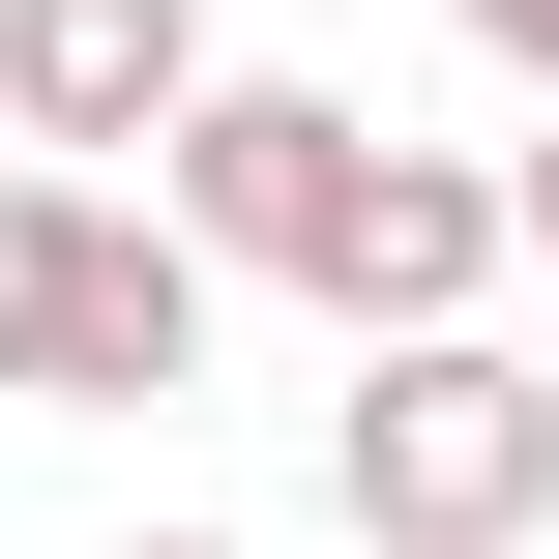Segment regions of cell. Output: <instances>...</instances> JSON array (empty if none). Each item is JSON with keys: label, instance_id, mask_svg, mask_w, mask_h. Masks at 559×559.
<instances>
[{"label": "cell", "instance_id": "1", "mask_svg": "<svg viewBox=\"0 0 559 559\" xmlns=\"http://www.w3.org/2000/svg\"><path fill=\"white\" fill-rule=\"evenodd\" d=\"M324 501H354L383 559H531L559 531V354H501V324H354Z\"/></svg>", "mask_w": 559, "mask_h": 559}, {"label": "cell", "instance_id": "2", "mask_svg": "<svg viewBox=\"0 0 559 559\" xmlns=\"http://www.w3.org/2000/svg\"><path fill=\"white\" fill-rule=\"evenodd\" d=\"M147 177H177V236H206V265H265V295H354V206H383V118H354V88H265V59H206Z\"/></svg>", "mask_w": 559, "mask_h": 559}, {"label": "cell", "instance_id": "3", "mask_svg": "<svg viewBox=\"0 0 559 559\" xmlns=\"http://www.w3.org/2000/svg\"><path fill=\"white\" fill-rule=\"evenodd\" d=\"M206 88V0H0V118L29 147H177Z\"/></svg>", "mask_w": 559, "mask_h": 559}, {"label": "cell", "instance_id": "4", "mask_svg": "<svg viewBox=\"0 0 559 559\" xmlns=\"http://www.w3.org/2000/svg\"><path fill=\"white\" fill-rule=\"evenodd\" d=\"M88 265H118V177L0 147V413H59V383H88Z\"/></svg>", "mask_w": 559, "mask_h": 559}, {"label": "cell", "instance_id": "5", "mask_svg": "<svg viewBox=\"0 0 559 559\" xmlns=\"http://www.w3.org/2000/svg\"><path fill=\"white\" fill-rule=\"evenodd\" d=\"M206 295H236V265H206L177 206H118V265H88V383H59V413H147V383H206Z\"/></svg>", "mask_w": 559, "mask_h": 559}, {"label": "cell", "instance_id": "6", "mask_svg": "<svg viewBox=\"0 0 559 559\" xmlns=\"http://www.w3.org/2000/svg\"><path fill=\"white\" fill-rule=\"evenodd\" d=\"M472 29H501V59H531V88H559V0H472Z\"/></svg>", "mask_w": 559, "mask_h": 559}, {"label": "cell", "instance_id": "7", "mask_svg": "<svg viewBox=\"0 0 559 559\" xmlns=\"http://www.w3.org/2000/svg\"><path fill=\"white\" fill-rule=\"evenodd\" d=\"M501 206H531V265H559V147H531V177H501Z\"/></svg>", "mask_w": 559, "mask_h": 559}, {"label": "cell", "instance_id": "8", "mask_svg": "<svg viewBox=\"0 0 559 559\" xmlns=\"http://www.w3.org/2000/svg\"><path fill=\"white\" fill-rule=\"evenodd\" d=\"M118 559H236V531H118Z\"/></svg>", "mask_w": 559, "mask_h": 559}, {"label": "cell", "instance_id": "9", "mask_svg": "<svg viewBox=\"0 0 559 559\" xmlns=\"http://www.w3.org/2000/svg\"><path fill=\"white\" fill-rule=\"evenodd\" d=\"M0 147H29V118H0Z\"/></svg>", "mask_w": 559, "mask_h": 559}]
</instances>
